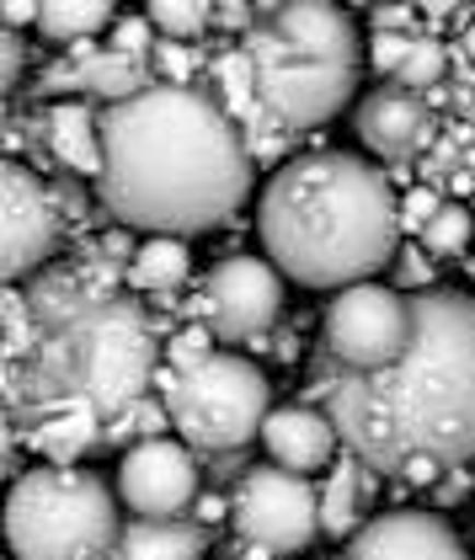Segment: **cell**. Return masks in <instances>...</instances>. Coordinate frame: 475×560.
Wrapping results in <instances>:
<instances>
[{
	"mask_svg": "<svg viewBox=\"0 0 475 560\" xmlns=\"http://www.w3.org/2000/svg\"><path fill=\"white\" fill-rule=\"evenodd\" d=\"M412 310L417 331L401 358L363 374L315 363V395L369 470L432 486L475 459V300L422 289Z\"/></svg>",
	"mask_w": 475,
	"mask_h": 560,
	"instance_id": "6da1fadb",
	"label": "cell"
},
{
	"mask_svg": "<svg viewBox=\"0 0 475 560\" xmlns=\"http://www.w3.org/2000/svg\"><path fill=\"white\" fill-rule=\"evenodd\" d=\"M257 155L204 86H150L102 107V209L144 235H204L252 192Z\"/></svg>",
	"mask_w": 475,
	"mask_h": 560,
	"instance_id": "7a4b0ae2",
	"label": "cell"
},
{
	"mask_svg": "<svg viewBox=\"0 0 475 560\" xmlns=\"http://www.w3.org/2000/svg\"><path fill=\"white\" fill-rule=\"evenodd\" d=\"M118 272L124 261L86 246L76 261L44 267L22 289L38 315V347L22 363H5L11 432H22L44 406H91L113 428L150 400L161 374V326L118 289Z\"/></svg>",
	"mask_w": 475,
	"mask_h": 560,
	"instance_id": "3957f363",
	"label": "cell"
},
{
	"mask_svg": "<svg viewBox=\"0 0 475 560\" xmlns=\"http://www.w3.org/2000/svg\"><path fill=\"white\" fill-rule=\"evenodd\" d=\"M267 261L300 289H352L401 257V198L352 150H310L267 176L257 203Z\"/></svg>",
	"mask_w": 475,
	"mask_h": 560,
	"instance_id": "277c9868",
	"label": "cell"
},
{
	"mask_svg": "<svg viewBox=\"0 0 475 560\" xmlns=\"http://www.w3.org/2000/svg\"><path fill=\"white\" fill-rule=\"evenodd\" d=\"M363 38L343 5H267L257 11L252 33L241 38V59L257 91L267 129H315L332 124L352 102L363 75Z\"/></svg>",
	"mask_w": 475,
	"mask_h": 560,
	"instance_id": "5b68a950",
	"label": "cell"
},
{
	"mask_svg": "<svg viewBox=\"0 0 475 560\" xmlns=\"http://www.w3.org/2000/svg\"><path fill=\"white\" fill-rule=\"evenodd\" d=\"M118 497L81 465H38L5 497V545L16 560H107L118 550Z\"/></svg>",
	"mask_w": 475,
	"mask_h": 560,
	"instance_id": "8992f818",
	"label": "cell"
},
{
	"mask_svg": "<svg viewBox=\"0 0 475 560\" xmlns=\"http://www.w3.org/2000/svg\"><path fill=\"white\" fill-rule=\"evenodd\" d=\"M166 417L198 454H241L273 417V385L246 352H215L187 374H166Z\"/></svg>",
	"mask_w": 475,
	"mask_h": 560,
	"instance_id": "52a82bcc",
	"label": "cell"
},
{
	"mask_svg": "<svg viewBox=\"0 0 475 560\" xmlns=\"http://www.w3.org/2000/svg\"><path fill=\"white\" fill-rule=\"evenodd\" d=\"M417 331V310H412V294L401 289H385V283H352V289H337V300L321 320V363L332 369H385L390 358H401L406 342Z\"/></svg>",
	"mask_w": 475,
	"mask_h": 560,
	"instance_id": "ba28073f",
	"label": "cell"
},
{
	"mask_svg": "<svg viewBox=\"0 0 475 560\" xmlns=\"http://www.w3.org/2000/svg\"><path fill=\"white\" fill-rule=\"evenodd\" d=\"M230 523L262 556H294L321 534V491L283 465H257L230 497Z\"/></svg>",
	"mask_w": 475,
	"mask_h": 560,
	"instance_id": "9c48e42d",
	"label": "cell"
},
{
	"mask_svg": "<svg viewBox=\"0 0 475 560\" xmlns=\"http://www.w3.org/2000/svg\"><path fill=\"white\" fill-rule=\"evenodd\" d=\"M193 310L215 331V342H257L283 310V272L262 257H224L204 272Z\"/></svg>",
	"mask_w": 475,
	"mask_h": 560,
	"instance_id": "30bf717a",
	"label": "cell"
},
{
	"mask_svg": "<svg viewBox=\"0 0 475 560\" xmlns=\"http://www.w3.org/2000/svg\"><path fill=\"white\" fill-rule=\"evenodd\" d=\"M0 198H5V283L16 289L22 278L44 272V261L59 246L65 214H59L54 182H44L27 161H5Z\"/></svg>",
	"mask_w": 475,
	"mask_h": 560,
	"instance_id": "8fae6325",
	"label": "cell"
},
{
	"mask_svg": "<svg viewBox=\"0 0 475 560\" xmlns=\"http://www.w3.org/2000/svg\"><path fill=\"white\" fill-rule=\"evenodd\" d=\"M198 448L172 438H139L118 465V497L139 517H176L198 502Z\"/></svg>",
	"mask_w": 475,
	"mask_h": 560,
	"instance_id": "7c38bea8",
	"label": "cell"
},
{
	"mask_svg": "<svg viewBox=\"0 0 475 560\" xmlns=\"http://www.w3.org/2000/svg\"><path fill=\"white\" fill-rule=\"evenodd\" d=\"M352 129L358 139L380 155V161H422L432 144H438V113L422 91H406V86H385V91H369L352 113Z\"/></svg>",
	"mask_w": 475,
	"mask_h": 560,
	"instance_id": "4fadbf2b",
	"label": "cell"
},
{
	"mask_svg": "<svg viewBox=\"0 0 475 560\" xmlns=\"http://www.w3.org/2000/svg\"><path fill=\"white\" fill-rule=\"evenodd\" d=\"M352 560H471L460 545V534L438 513H417V508H395V513L369 517L352 539H347Z\"/></svg>",
	"mask_w": 475,
	"mask_h": 560,
	"instance_id": "5bb4252c",
	"label": "cell"
},
{
	"mask_svg": "<svg viewBox=\"0 0 475 560\" xmlns=\"http://www.w3.org/2000/svg\"><path fill=\"white\" fill-rule=\"evenodd\" d=\"M262 443H267L273 465H283V470H294V475H310V470H321V465H332L343 432H337V422H332L326 411H315V406H278V411L267 417V428H262Z\"/></svg>",
	"mask_w": 475,
	"mask_h": 560,
	"instance_id": "9a60e30c",
	"label": "cell"
},
{
	"mask_svg": "<svg viewBox=\"0 0 475 560\" xmlns=\"http://www.w3.org/2000/svg\"><path fill=\"white\" fill-rule=\"evenodd\" d=\"M27 443L44 454L48 465H76V459H86L102 448V411H91V406H44L33 422H27ZM22 432H11V438H22Z\"/></svg>",
	"mask_w": 475,
	"mask_h": 560,
	"instance_id": "2e32d148",
	"label": "cell"
},
{
	"mask_svg": "<svg viewBox=\"0 0 475 560\" xmlns=\"http://www.w3.org/2000/svg\"><path fill=\"white\" fill-rule=\"evenodd\" d=\"M44 139L65 176H102V113H91L86 102H54Z\"/></svg>",
	"mask_w": 475,
	"mask_h": 560,
	"instance_id": "e0dca14e",
	"label": "cell"
},
{
	"mask_svg": "<svg viewBox=\"0 0 475 560\" xmlns=\"http://www.w3.org/2000/svg\"><path fill=\"white\" fill-rule=\"evenodd\" d=\"M209 528L193 517H134L118 534V560H204Z\"/></svg>",
	"mask_w": 475,
	"mask_h": 560,
	"instance_id": "ac0fdd59",
	"label": "cell"
},
{
	"mask_svg": "<svg viewBox=\"0 0 475 560\" xmlns=\"http://www.w3.org/2000/svg\"><path fill=\"white\" fill-rule=\"evenodd\" d=\"M363 508H369V465L358 454H347L332 465V480L321 491V534L352 539L363 528Z\"/></svg>",
	"mask_w": 475,
	"mask_h": 560,
	"instance_id": "d6986e66",
	"label": "cell"
},
{
	"mask_svg": "<svg viewBox=\"0 0 475 560\" xmlns=\"http://www.w3.org/2000/svg\"><path fill=\"white\" fill-rule=\"evenodd\" d=\"M76 65V59H70ZM81 70V91L96 96V102H107V107H118V102H129L139 91L161 86V75H150L144 70V59H129V54H118V48H96L86 65H76Z\"/></svg>",
	"mask_w": 475,
	"mask_h": 560,
	"instance_id": "ffe728a7",
	"label": "cell"
},
{
	"mask_svg": "<svg viewBox=\"0 0 475 560\" xmlns=\"http://www.w3.org/2000/svg\"><path fill=\"white\" fill-rule=\"evenodd\" d=\"M187 272H193V257H187V246L176 235H150V241L134 246L129 283L144 289V294H172V289L187 283Z\"/></svg>",
	"mask_w": 475,
	"mask_h": 560,
	"instance_id": "44dd1931",
	"label": "cell"
},
{
	"mask_svg": "<svg viewBox=\"0 0 475 560\" xmlns=\"http://www.w3.org/2000/svg\"><path fill=\"white\" fill-rule=\"evenodd\" d=\"M113 27V5L107 0H48L38 11V33L54 44H91V33Z\"/></svg>",
	"mask_w": 475,
	"mask_h": 560,
	"instance_id": "7402d4cb",
	"label": "cell"
},
{
	"mask_svg": "<svg viewBox=\"0 0 475 560\" xmlns=\"http://www.w3.org/2000/svg\"><path fill=\"white\" fill-rule=\"evenodd\" d=\"M471 241H475V209H465V203H443L432 214V224L422 230V252L428 257H465Z\"/></svg>",
	"mask_w": 475,
	"mask_h": 560,
	"instance_id": "603a6c76",
	"label": "cell"
},
{
	"mask_svg": "<svg viewBox=\"0 0 475 560\" xmlns=\"http://www.w3.org/2000/svg\"><path fill=\"white\" fill-rule=\"evenodd\" d=\"M144 16L155 22V33H161V38L182 44V38H198V33L215 22V5H198V0H155Z\"/></svg>",
	"mask_w": 475,
	"mask_h": 560,
	"instance_id": "cb8c5ba5",
	"label": "cell"
},
{
	"mask_svg": "<svg viewBox=\"0 0 475 560\" xmlns=\"http://www.w3.org/2000/svg\"><path fill=\"white\" fill-rule=\"evenodd\" d=\"M38 347V315L22 289H5V363H22Z\"/></svg>",
	"mask_w": 475,
	"mask_h": 560,
	"instance_id": "d4e9b609",
	"label": "cell"
},
{
	"mask_svg": "<svg viewBox=\"0 0 475 560\" xmlns=\"http://www.w3.org/2000/svg\"><path fill=\"white\" fill-rule=\"evenodd\" d=\"M443 70H449V54L438 38H417L412 54H406V65H401V75H395V86L406 91H432L443 81Z\"/></svg>",
	"mask_w": 475,
	"mask_h": 560,
	"instance_id": "484cf974",
	"label": "cell"
},
{
	"mask_svg": "<svg viewBox=\"0 0 475 560\" xmlns=\"http://www.w3.org/2000/svg\"><path fill=\"white\" fill-rule=\"evenodd\" d=\"M204 358H215V331H209L204 320L182 326L172 342H166V363H172V374H187V369H198Z\"/></svg>",
	"mask_w": 475,
	"mask_h": 560,
	"instance_id": "4316f807",
	"label": "cell"
},
{
	"mask_svg": "<svg viewBox=\"0 0 475 560\" xmlns=\"http://www.w3.org/2000/svg\"><path fill=\"white\" fill-rule=\"evenodd\" d=\"M107 48H118V54H129V59H144V54L155 48V22H150V16H118Z\"/></svg>",
	"mask_w": 475,
	"mask_h": 560,
	"instance_id": "83f0119b",
	"label": "cell"
},
{
	"mask_svg": "<svg viewBox=\"0 0 475 560\" xmlns=\"http://www.w3.org/2000/svg\"><path fill=\"white\" fill-rule=\"evenodd\" d=\"M412 44H417V33H374V38H369V59H374V70L401 75V65H406Z\"/></svg>",
	"mask_w": 475,
	"mask_h": 560,
	"instance_id": "f1b7e54d",
	"label": "cell"
},
{
	"mask_svg": "<svg viewBox=\"0 0 475 560\" xmlns=\"http://www.w3.org/2000/svg\"><path fill=\"white\" fill-rule=\"evenodd\" d=\"M438 209H443V198H438L432 187H412V192L401 198V230H417V235H422Z\"/></svg>",
	"mask_w": 475,
	"mask_h": 560,
	"instance_id": "f546056e",
	"label": "cell"
},
{
	"mask_svg": "<svg viewBox=\"0 0 475 560\" xmlns=\"http://www.w3.org/2000/svg\"><path fill=\"white\" fill-rule=\"evenodd\" d=\"M54 198H59V214L70 219V224H81V219H86V192H81V182H76V176H54Z\"/></svg>",
	"mask_w": 475,
	"mask_h": 560,
	"instance_id": "4dcf8cb0",
	"label": "cell"
},
{
	"mask_svg": "<svg viewBox=\"0 0 475 560\" xmlns=\"http://www.w3.org/2000/svg\"><path fill=\"white\" fill-rule=\"evenodd\" d=\"M0 48H5V91H16L22 86V65H27V44H22V33H5Z\"/></svg>",
	"mask_w": 475,
	"mask_h": 560,
	"instance_id": "1f68e13d",
	"label": "cell"
},
{
	"mask_svg": "<svg viewBox=\"0 0 475 560\" xmlns=\"http://www.w3.org/2000/svg\"><path fill=\"white\" fill-rule=\"evenodd\" d=\"M395 272H401V283H428V278H432V261H428V252H417V246H406V252L395 257Z\"/></svg>",
	"mask_w": 475,
	"mask_h": 560,
	"instance_id": "d6a6232c",
	"label": "cell"
},
{
	"mask_svg": "<svg viewBox=\"0 0 475 560\" xmlns=\"http://www.w3.org/2000/svg\"><path fill=\"white\" fill-rule=\"evenodd\" d=\"M38 11H44V5H27V0H5V11H0V22H5V33H22L27 22L38 27Z\"/></svg>",
	"mask_w": 475,
	"mask_h": 560,
	"instance_id": "836d02e7",
	"label": "cell"
},
{
	"mask_svg": "<svg viewBox=\"0 0 475 560\" xmlns=\"http://www.w3.org/2000/svg\"><path fill=\"white\" fill-rule=\"evenodd\" d=\"M465 491H471V475L449 470V480H438V486H432V502H438V508H449V502H460Z\"/></svg>",
	"mask_w": 475,
	"mask_h": 560,
	"instance_id": "e575fe53",
	"label": "cell"
},
{
	"mask_svg": "<svg viewBox=\"0 0 475 560\" xmlns=\"http://www.w3.org/2000/svg\"><path fill=\"white\" fill-rule=\"evenodd\" d=\"M193 508H198V517H204V523H219V517L230 513V502H219V497H198Z\"/></svg>",
	"mask_w": 475,
	"mask_h": 560,
	"instance_id": "d590c367",
	"label": "cell"
},
{
	"mask_svg": "<svg viewBox=\"0 0 475 560\" xmlns=\"http://www.w3.org/2000/svg\"><path fill=\"white\" fill-rule=\"evenodd\" d=\"M454 107H460V118H465V124L475 129V86L465 91V96H454Z\"/></svg>",
	"mask_w": 475,
	"mask_h": 560,
	"instance_id": "8d00e7d4",
	"label": "cell"
},
{
	"mask_svg": "<svg viewBox=\"0 0 475 560\" xmlns=\"http://www.w3.org/2000/svg\"><path fill=\"white\" fill-rule=\"evenodd\" d=\"M460 48H465V59H471V65H475V16H471V27L460 33Z\"/></svg>",
	"mask_w": 475,
	"mask_h": 560,
	"instance_id": "74e56055",
	"label": "cell"
},
{
	"mask_svg": "<svg viewBox=\"0 0 475 560\" xmlns=\"http://www.w3.org/2000/svg\"><path fill=\"white\" fill-rule=\"evenodd\" d=\"M332 560H352V556H332Z\"/></svg>",
	"mask_w": 475,
	"mask_h": 560,
	"instance_id": "f35d334b",
	"label": "cell"
},
{
	"mask_svg": "<svg viewBox=\"0 0 475 560\" xmlns=\"http://www.w3.org/2000/svg\"><path fill=\"white\" fill-rule=\"evenodd\" d=\"M471 209H475V203H471Z\"/></svg>",
	"mask_w": 475,
	"mask_h": 560,
	"instance_id": "ab89813d",
	"label": "cell"
}]
</instances>
